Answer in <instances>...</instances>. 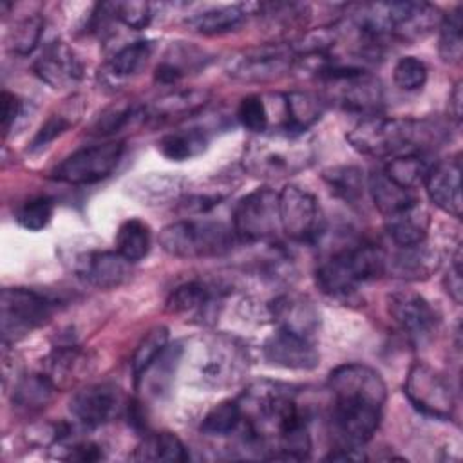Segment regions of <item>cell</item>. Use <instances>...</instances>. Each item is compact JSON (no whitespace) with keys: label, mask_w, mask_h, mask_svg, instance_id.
I'll return each mask as SVG.
<instances>
[{"label":"cell","mask_w":463,"mask_h":463,"mask_svg":"<svg viewBox=\"0 0 463 463\" xmlns=\"http://www.w3.org/2000/svg\"><path fill=\"white\" fill-rule=\"evenodd\" d=\"M250 438L271 443V459H306L311 452L307 414L297 402V391L286 383L253 382L237 400Z\"/></svg>","instance_id":"6da1fadb"},{"label":"cell","mask_w":463,"mask_h":463,"mask_svg":"<svg viewBox=\"0 0 463 463\" xmlns=\"http://www.w3.org/2000/svg\"><path fill=\"white\" fill-rule=\"evenodd\" d=\"M331 392L329 429L338 447H362L376 432L387 389L378 371L364 364H344L327 378Z\"/></svg>","instance_id":"7a4b0ae2"},{"label":"cell","mask_w":463,"mask_h":463,"mask_svg":"<svg viewBox=\"0 0 463 463\" xmlns=\"http://www.w3.org/2000/svg\"><path fill=\"white\" fill-rule=\"evenodd\" d=\"M441 130L425 119L367 116L347 132L349 145L373 157H396L434 146Z\"/></svg>","instance_id":"3957f363"},{"label":"cell","mask_w":463,"mask_h":463,"mask_svg":"<svg viewBox=\"0 0 463 463\" xmlns=\"http://www.w3.org/2000/svg\"><path fill=\"white\" fill-rule=\"evenodd\" d=\"M315 163V145L306 132L277 128L257 134L242 154L244 170L259 179H284Z\"/></svg>","instance_id":"277c9868"},{"label":"cell","mask_w":463,"mask_h":463,"mask_svg":"<svg viewBox=\"0 0 463 463\" xmlns=\"http://www.w3.org/2000/svg\"><path fill=\"white\" fill-rule=\"evenodd\" d=\"M387 255L374 244H356L344 248L322 260L315 271L317 286L322 293L345 298L353 295L360 284L378 279L387 269Z\"/></svg>","instance_id":"5b68a950"},{"label":"cell","mask_w":463,"mask_h":463,"mask_svg":"<svg viewBox=\"0 0 463 463\" xmlns=\"http://www.w3.org/2000/svg\"><path fill=\"white\" fill-rule=\"evenodd\" d=\"M183 353L188 354V367L197 383L210 389L235 385L248 371L246 349L224 335L204 336L183 347Z\"/></svg>","instance_id":"8992f818"},{"label":"cell","mask_w":463,"mask_h":463,"mask_svg":"<svg viewBox=\"0 0 463 463\" xmlns=\"http://www.w3.org/2000/svg\"><path fill=\"white\" fill-rule=\"evenodd\" d=\"M235 232L212 219H184L159 232V246L175 259L221 257L233 248Z\"/></svg>","instance_id":"52a82bcc"},{"label":"cell","mask_w":463,"mask_h":463,"mask_svg":"<svg viewBox=\"0 0 463 463\" xmlns=\"http://www.w3.org/2000/svg\"><path fill=\"white\" fill-rule=\"evenodd\" d=\"M54 311V300L27 288H5L0 295L2 344L9 345L45 324Z\"/></svg>","instance_id":"ba28073f"},{"label":"cell","mask_w":463,"mask_h":463,"mask_svg":"<svg viewBox=\"0 0 463 463\" xmlns=\"http://www.w3.org/2000/svg\"><path fill=\"white\" fill-rule=\"evenodd\" d=\"M318 76L327 83L336 103L349 112L374 116L382 107V83L365 69L331 67L318 72Z\"/></svg>","instance_id":"9c48e42d"},{"label":"cell","mask_w":463,"mask_h":463,"mask_svg":"<svg viewBox=\"0 0 463 463\" xmlns=\"http://www.w3.org/2000/svg\"><path fill=\"white\" fill-rule=\"evenodd\" d=\"M295 61L291 43H262L233 54L226 61V72L237 81L262 83L284 76Z\"/></svg>","instance_id":"30bf717a"},{"label":"cell","mask_w":463,"mask_h":463,"mask_svg":"<svg viewBox=\"0 0 463 463\" xmlns=\"http://www.w3.org/2000/svg\"><path fill=\"white\" fill-rule=\"evenodd\" d=\"M280 230L295 242L313 244L324 233V213L317 197L297 186L286 184L279 192Z\"/></svg>","instance_id":"8fae6325"},{"label":"cell","mask_w":463,"mask_h":463,"mask_svg":"<svg viewBox=\"0 0 463 463\" xmlns=\"http://www.w3.org/2000/svg\"><path fill=\"white\" fill-rule=\"evenodd\" d=\"M280 230L279 194L271 188H257L233 208V232L244 242L271 239Z\"/></svg>","instance_id":"7c38bea8"},{"label":"cell","mask_w":463,"mask_h":463,"mask_svg":"<svg viewBox=\"0 0 463 463\" xmlns=\"http://www.w3.org/2000/svg\"><path fill=\"white\" fill-rule=\"evenodd\" d=\"M123 156L121 141H109L80 148L67 156L54 170L51 177L69 184H92L112 174Z\"/></svg>","instance_id":"4fadbf2b"},{"label":"cell","mask_w":463,"mask_h":463,"mask_svg":"<svg viewBox=\"0 0 463 463\" xmlns=\"http://www.w3.org/2000/svg\"><path fill=\"white\" fill-rule=\"evenodd\" d=\"M403 392L416 411L430 418L449 420L454 412L456 402L450 383L423 362H416L409 369Z\"/></svg>","instance_id":"5bb4252c"},{"label":"cell","mask_w":463,"mask_h":463,"mask_svg":"<svg viewBox=\"0 0 463 463\" xmlns=\"http://www.w3.org/2000/svg\"><path fill=\"white\" fill-rule=\"evenodd\" d=\"M69 409L85 427H99L121 414L125 398L119 387L112 383H96L78 391L72 396Z\"/></svg>","instance_id":"9a60e30c"},{"label":"cell","mask_w":463,"mask_h":463,"mask_svg":"<svg viewBox=\"0 0 463 463\" xmlns=\"http://www.w3.org/2000/svg\"><path fill=\"white\" fill-rule=\"evenodd\" d=\"M387 311L392 322L414 340H425L438 326L436 311L420 293L400 289L387 297Z\"/></svg>","instance_id":"2e32d148"},{"label":"cell","mask_w":463,"mask_h":463,"mask_svg":"<svg viewBox=\"0 0 463 463\" xmlns=\"http://www.w3.org/2000/svg\"><path fill=\"white\" fill-rule=\"evenodd\" d=\"M268 364L295 371H311L318 365L320 354L311 338L277 329L262 345Z\"/></svg>","instance_id":"e0dca14e"},{"label":"cell","mask_w":463,"mask_h":463,"mask_svg":"<svg viewBox=\"0 0 463 463\" xmlns=\"http://www.w3.org/2000/svg\"><path fill=\"white\" fill-rule=\"evenodd\" d=\"M34 74L52 89L76 85L83 76V63L65 42H51L33 65Z\"/></svg>","instance_id":"ac0fdd59"},{"label":"cell","mask_w":463,"mask_h":463,"mask_svg":"<svg viewBox=\"0 0 463 463\" xmlns=\"http://www.w3.org/2000/svg\"><path fill=\"white\" fill-rule=\"evenodd\" d=\"M423 184L429 199L439 210L456 219L461 217V161L458 156L454 159L434 163Z\"/></svg>","instance_id":"d6986e66"},{"label":"cell","mask_w":463,"mask_h":463,"mask_svg":"<svg viewBox=\"0 0 463 463\" xmlns=\"http://www.w3.org/2000/svg\"><path fill=\"white\" fill-rule=\"evenodd\" d=\"M269 315L277 329L313 338L320 326V313L317 306L304 295L288 293L277 297L269 304Z\"/></svg>","instance_id":"ffe728a7"},{"label":"cell","mask_w":463,"mask_h":463,"mask_svg":"<svg viewBox=\"0 0 463 463\" xmlns=\"http://www.w3.org/2000/svg\"><path fill=\"white\" fill-rule=\"evenodd\" d=\"M130 264L118 251H90L78 260V275L98 289H114L130 277Z\"/></svg>","instance_id":"44dd1931"},{"label":"cell","mask_w":463,"mask_h":463,"mask_svg":"<svg viewBox=\"0 0 463 463\" xmlns=\"http://www.w3.org/2000/svg\"><path fill=\"white\" fill-rule=\"evenodd\" d=\"M89 354L78 345H60L43 362V374L61 391L80 382L89 373Z\"/></svg>","instance_id":"7402d4cb"},{"label":"cell","mask_w":463,"mask_h":463,"mask_svg":"<svg viewBox=\"0 0 463 463\" xmlns=\"http://www.w3.org/2000/svg\"><path fill=\"white\" fill-rule=\"evenodd\" d=\"M259 4L215 5L186 18V25L199 34H222L239 27L250 14H257Z\"/></svg>","instance_id":"603a6c76"},{"label":"cell","mask_w":463,"mask_h":463,"mask_svg":"<svg viewBox=\"0 0 463 463\" xmlns=\"http://www.w3.org/2000/svg\"><path fill=\"white\" fill-rule=\"evenodd\" d=\"M439 266L438 253L429 248L425 242L414 246L400 248L392 259H387V268L391 275L407 279V280H420L430 277L436 268Z\"/></svg>","instance_id":"cb8c5ba5"},{"label":"cell","mask_w":463,"mask_h":463,"mask_svg":"<svg viewBox=\"0 0 463 463\" xmlns=\"http://www.w3.org/2000/svg\"><path fill=\"white\" fill-rule=\"evenodd\" d=\"M367 190L371 194V199L376 206V210L383 217L396 215L400 212H405L418 204V199L412 190L402 188L394 181H391L383 170H374L367 177Z\"/></svg>","instance_id":"d4e9b609"},{"label":"cell","mask_w":463,"mask_h":463,"mask_svg":"<svg viewBox=\"0 0 463 463\" xmlns=\"http://www.w3.org/2000/svg\"><path fill=\"white\" fill-rule=\"evenodd\" d=\"M208 98H210V92L201 89L168 92L157 98L150 107H146V118L150 116L156 119H172V118L190 116L199 109H203Z\"/></svg>","instance_id":"484cf974"},{"label":"cell","mask_w":463,"mask_h":463,"mask_svg":"<svg viewBox=\"0 0 463 463\" xmlns=\"http://www.w3.org/2000/svg\"><path fill=\"white\" fill-rule=\"evenodd\" d=\"M427 226L429 219L427 213L420 208V203L405 212L385 217V232L398 248L425 242Z\"/></svg>","instance_id":"4316f807"},{"label":"cell","mask_w":463,"mask_h":463,"mask_svg":"<svg viewBox=\"0 0 463 463\" xmlns=\"http://www.w3.org/2000/svg\"><path fill=\"white\" fill-rule=\"evenodd\" d=\"M432 165L425 152H411L391 157L383 166V174L402 188L414 192V188L425 183Z\"/></svg>","instance_id":"83f0119b"},{"label":"cell","mask_w":463,"mask_h":463,"mask_svg":"<svg viewBox=\"0 0 463 463\" xmlns=\"http://www.w3.org/2000/svg\"><path fill=\"white\" fill-rule=\"evenodd\" d=\"M284 109H286L284 128H289L295 132H306L315 121L322 118L324 101L311 92L293 90L284 96Z\"/></svg>","instance_id":"f1b7e54d"},{"label":"cell","mask_w":463,"mask_h":463,"mask_svg":"<svg viewBox=\"0 0 463 463\" xmlns=\"http://www.w3.org/2000/svg\"><path fill=\"white\" fill-rule=\"evenodd\" d=\"M152 246L150 226L141 219H127L116 232V251L128 262L145 259Z\"/></svg>","instance_id":"f546056e"},{"label":"cell","mask_w":463,"mask_h":463,"mask_svg":"<svg viewBox=\"0 0 463 463\" xmlns=\"http://www.w3.org/2000/svg\"><path fill=\"white\" fill-rule=\"evenodd\" d=\"M134 459L137 461H170L183 463L186 461L188 450L184 443L174 432H159L146 436L136 449Z\"/></svg>","instance_id":"4dcf8cb0"},{"label":"cell","mask_w":463,"mask_h":463,"mask_svg":"<svg viewBox=\"0 0 463 463\" xmlns=\"http://www.w3.org/2000/svg\"><path fill=\"white\" fill-rule=\"evenodd\" d=\"M157 145L166 159L186 161L206 150L208 136L201 128L174 130L170 134H165Z\"/></svg>","instance_id":"1f68e13d"},{"label":"cell","mask_w":463,"mask_h":463,"mask_svg":"<svg viewBox=\"0 0 463 463\" xmlns=\"http://www.w3.org/2000/svg\"><path fill=\"white\" fill-rule=\"evenodd\" d=\"M54 391L58 389L43 373L22 376L13 387V405L24 411H40L51 402Z\"/></svg>","instance_id":"d6a6232c"},{"label":"cell","mask_w":463,"mask_h":463,"mask_svg":"<svg viewBox=\"0 0 463 463\" xmlns=\"http://www.w3.org/2000/svg\"><path fill=\"white\" fill-rule=\"evenodd\" d=\"M154 52V42L137 40L121 47L107 63V72L112 78H130L148 63Z\"/></svg>","instance_id":"836d02e7"},{"label":"cell","mask_w":463,"mask_h":463,"mask_svg":"<svg viewBox=\"0 0 463 463\" xmlns=\"http://www.w3.org/2000/svg\"><path fill=\"white\" fill-rule=\"evenodd\" d=\"M439 56L445 63L458 65L463 56V7L456 5L449 14H443L439 24Z\"/></svg>","instance_id":"e575fe53"},{"label":"cell","mask_w":463,"mask_h":463,"mask_svg":"<svg viewBox=\"0 0 463 463\" xmlns=\"http://www.w3.org/2000/svg\"><path fill=\"white\" fill-rule=\"evenodd\" d=\"M212 302V289L199 282H184L177 286L166 298L165 309L174 315H184V313H195L208 307Z\"/></svg>","instance_id":"d590c367"},{"label":"cell","mask_w":463,"mask_h":463,"mask_svg":"<svg viewBox=\"0 0 463 463\" xmlns=\"http://www.w3.org/2000/svg\"><path fill=\"white\" fill-rule=\"evenodd\" d=\"M322 177L331 192L345 203L354 204L364 195V172L358 166H333L324 170Z\"/></svg>","instance_id":"8d00e7d4"},{"label":"cell","mask_w":463,"mask_h":463,"mask_svg":"<svg viewBox=\"0 0 463 463\" xmlns=\"http://www.w3.org/2000/svg\"><path fill=\"white\" fill-rule=\"evenodd\" d=\"M168 327L156 326L141 338L130 362L132 373L137 382L148 371V367L165 353V349L168 347Z\"/></svg>","instance_id":"74e56055"},{"label":"cell","mask_w":463,"mask_h":463,"mask_svg":"<svg viewBox=\"0 0 463 463\" xmlns=\"http://www.w3.org/2000/svg\"><path fill=\"white\" fill-rule=\"evenodd\" d=\"M242 421L237 400H222L213 405L201 421V432L206 436H226Z\"/></svg>","instance_id":"f35d334b"},{"label":"cell","mask_w":463,"mask_h":463,"mask_svg":"<svg viewBox=\"0 0 463 463\" xmlns=\"http://www.w3.org/2000/svg\"><path fill=\"white\" fill-rule=\"evenodd\" d=\"M136 119H146V107L134 103H118L109 107L92 125L94 136H110Z\"/></svg>","instance_id":"ab89813d"},{"label":"cell","mask_w":463,"mask_h":463,"mask_svg":"<svg viewBox=\"0 0 463 463\" xmlns=\"http://www.w3.org/2000/svg\"><path fill=\"white\" fill-rule=\"evenodd\" d=\"M42 34H43V18L40 14L27 16L14 24V29L11 31V36H9V47L14 54L27 56L38 47Z\"/></svg>","instance_id":"60d3db41"},{"label":"cell","mask_w":463,"mask_h":463,"mask_svg":"<svg viewBox=\"0 0 463 463\" xmlns=\"http://www.w3.org/2000/svg\"><path fill=\"white\" fill-rule=\"evenodd\" d=\"M54 213V203L49 197H34L20 206L16 212V221L22 228L29 232H40L43 230Z\"/></svg>","instance_id":"b9f144b4"},{"label":"cell","mask_w":463,"mask_h":463,"mask_svg":"<svg viewBox=\"0 0 463 463\" xmlns=\"http://www.w3.org/2000/svg\"><path fill=\"white\" fill-rule=\"evenodd\" d=\"M394 83L403 90H418L427 81V65L416 56H403L392 71Z\"/></svg>","instance_id":"7bdbcfd3"},{"label":"cell","mask_w":463,"mask_h":463,"mask_svg":"<svg viewBox=\"0 0 463 463\" xmlns=\"http://www.w3.org/2000/svg\"><path fill=\"white\" fill-rule=\"evenodd\" d=\"M241 125L251 132L262 134L268 128V109L260 96H246L241 99L237 109Z\"/></svg>","instance_id":"ee69618b"},{"label":"cell","mask_w":463,"mask_h":463,"mask_svg":"<svg viewBox=\"0 0 463 463\" xmlns=\"http://www.w3.org/2000/svg\"><path fill=\"white\" fill-rule=\"evenodd\" d=\"M152 16V5L148 2H116V18L130 29H145Z\"/></svg>","instance_id":"f6af8a7d"},{"label":"cell","mask_w":463,"mask_h":463,"mask_svg":"<svg viewBox=\"0 0 463 463\" xmlns=\"http://www.w3.org/2000/svg\"><path fill=\"white\" fill-rule=\"evenodd\" d=\"M71 127V119L63 114H52L43 125L42 128L36 132V136L33 137L29 150H40L45 148L51 141H54L56 137H60L67 128Z\"/></svg>","instance_id":"bcb514c9"},{"label":"cell","mask_w":463,"mask_h":463,"mask_svg":"<svg viewBox=\"0 0 463 463\" xmlns=\"http://www.w3.org/2000/svg\"><path fill=\"white\" fill-rule=\"evenodd\" d=\"M461 244L456 246V251L452 255V262H450V269L445 277V289L447 293L450 295V298L456 302V304H461L463 302V280H461Z\"/></svg>","instance_id":"7dc6e473"},{"label":"cell","mask_w":463,"mask_h":463,"mask_svg":"<svg viewBox=\"0 0 463 463\" xmlns=\"http://www.w3.org/2000/svg\"><path fill=\"white\" fill-rule=\"evenodd\" d=\"M63 450H67V454H63L61 459L69 461H98L103 458L101 449L92 441H76L72 443V447H67Z\"/></svg>","instance_id":"c3c4849f"},{"label":"cell","mask_w":463,"mask_h":463,"mask_svg":"<svg viewBox=\"0 0 463 463\" xmlns=\"http://www.w3.org/2000/svg\"><path fill=\"white\" fill-rule=\"evenodd\" d=\"M20 114H22L20 98L4 90L2 92V128H4V136L9 134L11 127L14 125V121L18 119Z\"/></svg>","instance_id":"681fc988"},{"label":"cell","mask_w":463,"mask_h":463,"mask_svg":"<svg viewBox=\"0 0 463 463\" xmlns=\"http://www.w3.org/2000/svg\"><path fill=\"white\" fill-rule=\"evenodd\" d=\"M327 461H362L365 459V454L360 447H338L331 454L326 456Z\"/></svg>","instance_id":"f907efd6"},{"label":"cell","mask_w":463,"mask_h":463,"mask_svg":"<svg viewBox=\"0 0 463 463\" xmlns=\"http://www.w3.org/2000/svg\"><path fill=\"white\" fill-rule=\"evenodd\" d=\"M449 110L452 114V118L459 123L461 121V99H463V94H461V81H458L450 92V98H449Z\"/></svg>","instance_id":"816d5d0a"}]
</instances>
